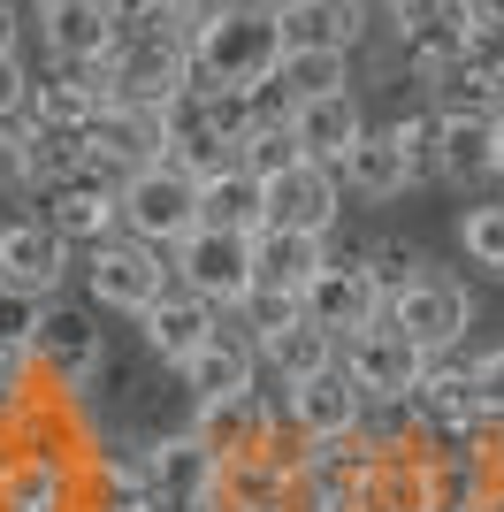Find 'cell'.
Returning <instances> with one entry per match:
<instances>
[{"instance_id": "cell-9", "label": "cell", "mask_w": 504, "mask_h": 512, "mask_svg": "<svg viewBox=\"0 0 504 512\" xmlns=\"http://www.w3.org/2000/svg\"><path fill=\"white\" fill-rule=\"evenodd\" d=\"M344 222V184L321 161H291L283 176L260 184V230H298V237H329Z\"/></svg>"}, {"instance_id": "cell-13", "label": "cell", "mask_w": 504, "mask_h": 512, "mask_svg": "<svg viewBox=\"0 0 504 512\" xmlns=\"http://www.w3.org/2000/svg\"><path fill=\"white\" fill-rule=\"evenodd\" d=\"M214 451L191 444V428L184 436H153L146 444V505L153 512H222L214 505Z\"/></svg>"}, {"instance_id": "cell-33", "label": "cell", "mask_w": 504, "mask_h": 512, "mask_svg": "<svg viewBox=\"0 0 504 512\" xmlns=\"http://www.w3.org/2000/svg\"><path fill=\"white\" fill-rule=\"evenodd\" d=\"M230 161H237L245 176H260V184H268V176H283V169L298 161V146H291V130H283V123H252L245 138H237Z\"/></svg>"}, {"instance_id": "cell-44", "label": "cell", "mask_w": 504, "mask_h": 512, "mask_svg": "<svg viewBox=\"0 0 504 512\" xmlns=\"http://www.w3.org/2000/svg\"><path fill=\"white\" fill-rule=\"evenodd\" d=\"M497 123H504V100H497Z\"/></svg>"}, {"instance_id": "cell-36", "label": "cell", "mask_w": 504, "mask_h": 512, "mask_svg": "<svg viewBox=\"0 0 504 512\" xmlns=\"http://www.w3.org/2000/svg\"><path fill=\"white\" fill-rule=\"evenodd\" d=\"M39 291H16V283H0V352H23L31 329H39Z\"/></svg>"}, {"instance_id": "cell-3", "label": "cell", "mask_w": 504, "mask_h": 512, "mask_svg": "<svg viewBox=\"0 0 504 512\" xmlns=\"http://www.w3.org/2000/svg\"><path fill=\"white\" fill-rule=\"evenodd\" d=\"M23 360H31V383L62 390V398H77L84 383H92V367L107 360V337H100V314L77 299H54L39 306V329H31V344H23Z\"/></svg>"}, {"instance_id": "cell-27", "label": "cell", "mask_w": 504, "mask_h": 512, "mask_svg": "<svg viewBox=\"0 0 504 512\" xmlns=\"http://www.w3.org/2000/svg\"><path fill=\"white\" fill-rule=\"evenodd\" d=\"M489 153H497V115H436V176L443 184L489 176Z\"/></svg>"}, {"instance_id": "cell-8", "label": "cell", "mask_w": 504, "mask_h": 512, "mask_svg": "<svg viewBox=\"0 0 504 512\" xmlns=\"http://www.w3.org/2000/svg\"><path fill=\"white\" fill-rule=\"evenodd\" d=\"M84 291H92V306L100 314H146L153 299L168 291V253H153V245H138V237H100L92 253H84Z\"/></svg>"}, {"instance_id": "cell-1", "label": "cell", "mask_w": 504, "mask_h": 512, "mask_svg": "<svg viewBox=\"0 0 504 512\" xmlns=\"http://www.w3.org/2000/svg\"><path fill=\"white\" fill-rule=\"evenodd\" d=\"M191 85H260L275 62H283V31L275 16H252V8H207L191 23Z\"/></svg>"}, {"instance_id": "cell-43", "label": "cell", "mask_w": 504, "mask_h": 512, "mask_svg": "<svg viewBox=\"0 0 504 512\" xmlns=\"http://www.w3.org/2000/svg\"><path fill=\"white\" fill-rule=\"evenodd\" d=\"M466 8H474V16H504V0H466Z\"/></svg>"}, {"instance_id": "cell-40", "label": "cell", "mask_w": 504, "mask_h": 512, "mask_svg": "<svg viewBox=\"0 0 504 512\" xmlns=\"http://www.w3.org/2000/svg\"><path fill=\"white\" fill-rule=\"evenodd\" d=\"M0 54H16V8H0Z\"/></svg>"}, {"instance_id": "cell-37", "label": "cell", "mask_w": 504, "mask_h": 512, "mask_svg": "<svg viewBox=\"0 0 504 512\" xmlns=\"http://www.w3.org/2000/svg\"><path fill=\"white\" fill-rule=\"evenodd\" d=\"M466 375H474V398H482V413H504V344L474 352V360H466Z\"/></svg>"}, {"instance_id": "cell-41", "label": "cell", "mask_w": 504, "mask_h": 512, "mask_svg": "<svg viewBox=\"0 0 504 512\" xmlns=\"http://www.w3.org/2000/svg\"><path fill=\"white\" fill-rule=\"evenodd\" d=\"M214 8H252V16H275L283 0H214Z\"/></svg>"}, {"instance_id": "cell-4", "label": "cell", "mask_w": 504, "mask_h": 512, "mask_svg": "<svg viewBox=\"0 0 504 512\" xmlns=\"http://www.w3.org/2000/svg\"><path fill=\"white\" fill-rule=\"evenodd\" d=\"M191 222H199V176H184L176 161H146L115 184V230L153 245V253H168Z\"/></svg>"}, {"instance_id": "cell-22", "label": "cell", "mask_w": 504, "mask_h": 512, "mask_svg": "<svg viewBox=\"0 0 504 512\" xmlns=\"http://www.w3.org/2000/svg\"><path fill=\"white\" fill-rule=\"evenodd\" d=\"M214 314H222V306L191 299L184 283H168L161 299H153L146 314H138V337H146V352H153V360H161V367H176V360H184V352H199V344H207Z\"/></svg>"}, {"instance_id": "cell-39", "label": "cell", "mask_w": 504, "mask_h": 512, "mask_svg": "<svg viewBox=\"0 0 504 512\" xmlns=\"http://www.w3.org/2000/svg\"><path fill=\"white\" fill-rule=\"evenodd\" d=\"M466 512H504V482H497V474H489V482H482V490H474V497H466Z\"/></svg>"}, {"instance_id": "cell-32", "label": "cell", "mask_w": 504, "mask_h": 512, "mask_svg": "<svg viewBox=\"0 0 504 512\" xmlns=\"http://www.w3.org/2000/svg\"><path fill=\"white\" fill-rule=\"evenodd\" d=\"M459 69H466V77H482V85L504 100V16H474V23H466Z\"/></svg>"}, {"instance_id": "cell-31", "label": "cell", "mask_w": 504, "mask_h": 512, "mask_svg": "<svg viewBox=\"0 0 504 512\" xmlns=\"http://www.w3.org/2000/svg\"><path fill=\"white\" fill-rule=\"evenodd\" d=\"M459 253L482 268V276L504 283V199H489V207H466L459 214Z\"/></svg>"}, {"instance_id": "cell-30", "label": "cell", "mask_w": 504, "mask_h": 512, "mask_svg": "<svg viewBox=\"0 0 504 512\" xmlns=\"http://www.w3.org/2000/svg\"><path fill=\"white\" fill-rule=\"evenodd\" d=\"M275 85H283V100H321V92H344L352 85V54H321V46H283V62L268 69Z\"/></svg>"}, {"instance_id": "cell-24", "label": "cell", "mask_w": 504, "mask_h": 512, "mask_svg": "<svg viewBox=\"0 0 504 512\" xmlns=\"http://www.w3.org/2000/svg\"><path fill=\"white\" fill-rule=\"evenodd\" d=\"M39 31L54 46V62H100L107 39H115L100 0H39Z\"/></svg>"}, {"instance_id": "cell-11", "label": "cell", "mask_w": 504, "mask_h": 512, "mask_svg": "<svg viewBox=\"0 0 504 512\" xmlns=\"http://www.w3.org/2000/svg\"><path fill=\"white\" fill-rule=\"evenodd\" d=\"M191 444L214 451V467L268 451V444H275V398H268L260 383L237 390V398H199V406H191Z\"/></svg>"}, {"instance_id": "cell-14", "label": "cell", "mask_w": 504, "mask_h": 512, "mask_svg": "<svg viewBox=\"0 0 504 512\" xmlns=\"http://www.w3.org/2000/svg\"><path fill=\"white\" fill-rule=\"evenodd\" d=\"M336 367H344L367 398H405V390L420 383L428 352H413L390 321H367V329H344V337H336Z\"/></svg>"}, {"instance_id": "cell-26", "label": "cell", "mask_w": 504, "mask_h": 512, "mask_svg": "<svg viewBox=\"0 0 504 512\" xmlns=\"http://www.w3.org/2000/svg\"><path fill=\"white\" fill-rule=\"evenodd\" d=\"M321 260H329V237H298V230H252V283L268 291H306Z\"/></svg>"}, {"instance_id": "cell-28", "label": "cell", "mask_w": 504, "mask_h": 512, "mask_svg": "<svg viewBox=\"0 0 504 512\" xmlns=\"http://www.w3.org/2000/svg\"><path fill=\"white\" fill-rule=\"evenodd\" d=\"M252 352H260V375H275V383H298V375H314V367L336 360V337L298 314V321H283V329H268Z\"/></svg>"}, {"instance_id": "cell-17", "label": "cell", "mask_w": 504, "mask_h": 512, "mask_svg": "<svg viewBox=\"0 0 504 512\" xmlns=\"http://www.w3.org/2000/svg\"><path fill=\"white\" fill-rule=\"evenodd\" d=\"M146 161H161V115L107 100L100 115L84 123V169H100L107 184H123V176L146 169Z\"/></svg>"}, {"instance_id": "cell-10", "label": "cell", "mask_w": 504, "mask_h": 512, "mask_svg": "<svg viewBox=\"0 0 504 512\" xmlns=\"http://www.w3.org/2000/svg\"><path fill=\"white\" fill-rule=\"evenodd\" d=\"M298 314L314 321V329H329V337L382 321V291H375V276H367V260L359 253H329L314 276H306V291H298Z\"/></svg>"}, {"instance_id": "cell-29", "label": "cell", "mask_w": 504, "mask_h": 512, "mask_svg": "<svg viewBox=\"0 0 504 512\" xmlns=\"http://www.w3.org/2000/svg\"><path fill=\"white\" fill-rule=\"evenodd\" d=\"M199 222H207V230L252 237V230H260V176H245L237 161H230V169H214V176H199Z\"/></svg>"}, {"instance_id": "cell-21", "label": "cell", "mask_w": 504, "mask_h": 512, "mask_svg": "<svg viewBox=\"0 0 504 512\" xmlns=\"http://www.w3.org/2000/svg\"><path fill=\"white\" fill-rule=\"evenodd\" d=\"M107 107L100 92V69L92 62H54V77H31V107H23V123H46V130H77Z\"/></svg>"}, {"instance_id": "cell-20", "label": "cell", "mask_w": 504, "mask_h": 512, "mask_svg": "<svg viewBox=\"0 0 504 512\" xmlns=\"http://www.w3.org/2000/svg\"><path fill=\"white\" fill-rule=\"evenodd\" d=\"M283 130H291L298 161H321V169H336V161H344V146L367 130V115H359L352 85H344V92H321V100H298Z\"/></svg>"}, {"instance_id": "cell-34", "label": "cell", "mask_w": 504, "mask_h": 512, "mask_svg": "<svg viewBox=\"0 0 504 512\" xmlns=\"http://www.w3.org/2000/svg\"><path fill=\"white\" fill-rule=\"evenodd\" d=\"M390 130V146L405 153V176H436V107H428V115H398V123H382Z\"/></svg>"}, {"instance_id": "cell-18", "label": "cell", "mask_w": 504, "mask_h": 512, "mask_svg": "<svg viewBox=\"0 0 504 512\" xmlns=\"http://www.w3.org/2000/svg\"><path fill=\"white\" fill-rule=\"evenodd\" d=\"M69 276V245L46 230L39 214H16V222H0V283H16V291H39L54 299Z\"/></svg>"}, {"instance_id": "cell-12", "label": "cell", "mask_w": 504, "mask_h": 512, "mask_svg": "<svg viewBox=\"0 0 504 512\" xmlns=\"http://www.w3.org/2000/svg\"><path fill=\"white\" fill-rule=\"evenodd\" d=\"M176 375H184V398H191V406H199V398H237V390H252V383H260L252 329L222 306V314H214V329H207V344H199V352H184V360H176Z\"/></svg>"}, {"instance_id": "cell-2", "label": "cell", "mask_w": 504, "mask_h": 512, "mask_svg": "<svg viewBox=\"0 0 504 512\" xmlns=\"http://www.w3.org/2000/svg\"><path fill=\"white\" fill-rule=\"evenodd\" d=\"M92 69H100V92L115 107H146V115H161L191 85V54L176 31H115Z\"/></svg>"}, {"instance_id": "cell-23", "label": "cell", "mask_w": 504, "mask_h": 512, "mask_svg": "<svg viewBox=\"0 0 504 512\" xmlns=\"http://www.w3.org/2000/svg\"><path fill=\"white\" fill-rule=\"evenodd\" d=\"M283 46H321V54H352L367 39V0H283L275 8Z\"/></svg>"}, {"instance_id": "cell-38", "label": "cell", "mask_w": 504, "mask_h": 512, "mask_svg": "<svg viewBox=\"0 0 504 512\" xmlns=\"http://www.w3.org/2000/svg\"><path fill=\"white\" fill-rule=\"evenodd\" d=\"M23 107H31V69L23 54H0V123H23Z\"/></svg>"}, {"instance_id": "cell-6", "label": "cell", "mask_w": 504, "mask_h": 512, "mask_svg": "<svg viewBox=\"0 0 504 512\" xmlns=\"http://www.w3.org/2000/svg\"><path fill=\"white\" fill-rule=\"evenodd\" d=\"M405 406H413V428H420L428 451H474L482 398H474V375H466L459 352H443V360L420 367V383L405 390Z\"/></svg>"}, {"instance_id": "cell-19", "label": "cell", "mask_w": 504, "mask_h": 512, "mask_svg": "<svg viewBox=\"0 0 504 512\" xmlns=\"http://www.w3.org/2000/svg\"><path fill=\"white\" fill-rule=\"evenodd\" d=\"M359 512H436V467H428V444L375 451V467H367V482H359Z\"/></svg>"}, {"instance_id": "cell-45", "label": "cell", "mask_w": 504, "mask_h": 512, "mask_svg": "<svg viewBox=\"0 0 504 512\" xmlns=\"http://www.w3.org/2000/svg\"><path fill=\"white\" fill-rule=\"evenodd\" d=\"M31 8H39V0H31Z\"/></svg>"}, {"instance_id": "cell-35", "label": "cell", "mask_w": 504, "mask_h": 512, "mask_svg": "<svg viewBox=\"0 0 504 512\" xmlns=\"http://www.w3.org/2000/svg\"><path fill=\"white\" fill-rule=\"evenodd\" d=\"M359 260H367V276H375V291H382V299H398L405 283H413L420 268H428V260H420V245H405V237H382L375 253H359Z\"/></svg>"}, {"instance_id": "cell-7", "label": "cell", "mask_w": 504, "mask_h": 512, "mask_svg": "<svg viewBox=\"0 0 504 512\" xmlns=\"http://www.w3.org/2000/svg\"><path fill=\"white\" fill-rule=\"evenodd\" d=\"M168 283H184L191 299H207V306H237L252 291V237L191 222V230L168 245Z\"/></svg>"}, {"instance_id": "cell-42", "label": "cell", "mask_w": 504, "mask_h": 512, "mask_svg": "<svg viewBox=\"0 0 504 512\" xmlns=\"http://www.w3.org/2000/svg\"><path fill=\"white\" fill-rule=\"evenodd\" d=\"M489 176L504 184V123H497V153H489Z\"/></svg>"}, {"instance_id": "cell-25", "label": "cell", "mask_w": 504, "mask_h": 512, "mask_svg": "<svg viewBox=\"0 0 504 512\" xmlns=\"http://www.w3.org/2000/svg\"><path fill=\"white\" fill-rule=\"evenodd\" d=\"M336 184H352L359 199H398L413 192V176H405V153L390 146V130H359L344 161H336Z\"/></svg>"}, {"instance_id": "cell-16", "label": "cell", "mask_w": 504, "mask_h": 512, "mask_svg": "<svg viewBox=\"0 0 504 512\" xmlns=\"http://www.w3.org/2000/svg\"><path fill=\"white\" fill-rule=\"evenodd\" d=\"M39 222L62 237L69 253H92L100 237H115V184L100 169H77L62 184H46L39 192Z\"/></svg>"}, {"instance_id": "cell-5", "label": "cell", "mask_w": 504, "mask_h": 512, "mask_svg": "<svg viewBox=\"0 0 504 512\" xmlns=\"http://www.w3.org/2000/svg\"><path fill=\"white\" fill-rule=\"evenodd\" d=\"M382 321H390L413 352L443 360V352H459L466 329H474V291H466L459 276H443V268H420L398 299H382Z\"/></svg>"}, {"instance_id": "cell-15", "label": "cell", "mask_w": 504, "mask_h": 512, "mask_svg": "<svg viewBox=\"0 0 504 512\" xmlns=\"http://www.w3.org/2000/svg\"><path fill=\"white\" fill-rule=\"evenodd\" d=\"M359 406H367V390L329 360V367H314V375L283 383V413H275V421L291 428V436H352Z\"/></svg>"}]
</instances>
